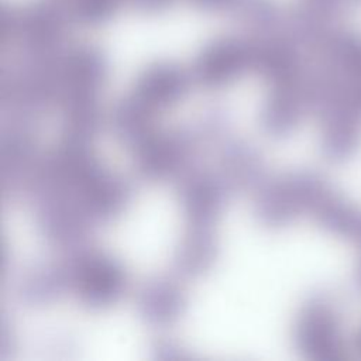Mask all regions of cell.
I'll use <instances>...</instances> for the list:
<instances>
[{"mask_svg": "<svg viewBox=\"0 0 361 361\" xmlns=\"http://www.w3.org/2000/svg\"><path fill=\"white\" fill-rule=\"evenodd\" d=\"M71 292L89 307H106L126 290L127 276L118 262L87 244L65 251Z\"/></svg>", "mask_w": 361, "mask_h": 361, "instance_id": "obj_1", "label": "cell"}, {"mask_svg": "<svg viewBox=\"0 0 361 361\" xmlns=\"http://www.w3.org/2000/svg\"><path fill=\"white\" fill-rule=\"evenodd\" d=\"M252 69L251 39L223 38L207 45L196 58L192 79L207 89L223 87Z\"/></svg>", "mask_w": 361, "mask_h": 361, "instance_id": "obj_2", "label": "cell"}, {"mask_svg": "<svg viewBox=\"0 0 361 361\" xmlns=\"http://www.w3.org/2000/svg\"><path fill=\"white\" fill-rule=\"evenodd\" d=\"M226 193L227 190L217 173L206 171L183 172L178 182V196L186 224H214Z\"/></svg>", "mask_w": 361, "mask_h": 361, "instance_id": "obj_3", "label": "cell"}, {"mask_svg": "<svg viewBox=\"0 0 361 361\" xmlns=\"http://www.w3.org/2000/svg\"><path fill=\"white\" fill-rule=\"evenodd\" d=\"M192 80L190 72L176 65L155 63L137 78L131 93L161 111L182 99Z\"/></svg>", "mask_w": 361, "mask_h": 361, "instance_id": "obj_4", "label": "cell"}, {"mask_svg": "<svg viewBox=\"0 0 361 361\" xmlns=\"http://www.w3.org/2000/svg\"><path fill=\"white\" fill-rule=\"evenodd\" d=\"M75 197L93 221H104L123 212L130 199V189L121 178L100 168Z\"/></svg>", "mask_w": 361, "mask_h": 361, "instance_id": "obj_5", "label": "cell"}, {"mask_svg": "<svg viewBox=\"0 0 361 361\" xmlns=\"http://www.w3.org/2000/svg\"><path fill=\"white\" fill-rule=\"evenodd\" d=\"M217 176L227 193L257 189L265 180L262 159L251 145L233 140L221 151Z\"/></svg>", "mask_w": 361, "mask_h": 361, "instance_id": "obj_6", "label": "cell"}, {"mask_svg": "<svg viewBox=\"0 0 361 361\" xmlns=\"http://www.w3.org/2000/svg\"><path fill=\"white\" fill-rule=\"evenodd\" d=\"M185 303L186 296L179 281L169 276L148 282L137 296L141 317L155 327L172 324L180 316Z\"/></svg>", "mask_w": 361, "mask_h": 361, "instance_id": "obj_7", "label": "cell"}, {"mask_svg": "<svg viewBox=\"0 0 361 361\" xmlns=\"http://www.w3.org/2000/svg\"><path fill=\"white\" fill-rule=\"evenodd\" d=\"M214 224H186L185 235L173 258L178 276L193 278L206 272L217 257Z\"/></svg>", "mask_w": 361, "mask_h": 361, "instance_id": "obj_8", "label": "cell"}, {"mask_svg": "<svg viewBox=\"0 0 361 361\" xmlns=\"http://www.w3.org/2000/svg\"><path fill=\"white\" fill-rule=\"evenodd\" d=\"M158 110L130 93L111 113V127L116 135L131 149H135L158 133Z\"/></svg>", "mask_w": 361, "mask_h": 361, "instance_id": "obj_9", "label": "cell"}, {"mask_svg": "<svg viewBox=\"0 0 361 361\" xmlns=\"http://www.w3.org/2000/svg\"><path fill=\"white\" fill-rule=\"evenodd\" d=\"M63 292H69V278L61 259L31 271L20 285L21 298L34 305L48 303Z\"/></svg>", "mask_w": 361, "mask_h": 361, "instance_id": "obj_10", "label": "cell"}, {"mask_svg": "<svg viewBox=\"0 0 361 361\" xmlns=\"http://www.w3.org/2000/svg\"><path fill=\"white\" fill-rule=\"evenodd\" d=\"M69 16L85 23H99L109 18L124 0H59Z\"/></svg>", "mask_w": 361, "mask_h": 361, "instance_id": "obj_11", "label": "cell"}, {"mask_svg": "<svg viewBox=\"0 0 361 361\" xmlns=\"http://www.w3.org/2000/svg\"><path fill=\"white\" fill-rule=\"evenodd\" d=\"M192 1L203 7H219V6H226L231 0H192Z\"/></svg>", "mask_w": 361, "mask_h": 361, "instance_id": "obj_12", "label": "cell"}]
</instances>
